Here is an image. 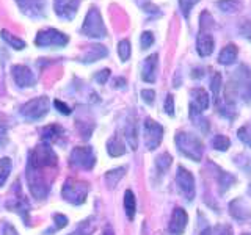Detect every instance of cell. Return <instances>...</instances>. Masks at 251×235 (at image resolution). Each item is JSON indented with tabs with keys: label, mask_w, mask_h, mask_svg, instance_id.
<instances>
[{
	"label": "cell",
	"mask_w": 251,
	"mask_h": 235,
	"mask_svg": "<svg viewBox=\"0 0 251 235\" xmlns=\"http://www.w3.org/2000/svg\"><path fill=\"white\" fill-rule=\"evenodd\" d=\"M200 0H179V8H180V13H182V16L185 19L190 18V11L192 8L198 3Z\"/></svg>",
	"instance_id": "35"
},
{
	"label": "cell",
	"mask_w": 251,
	"mask_h": 235,
	"mask_svg": "<svg viewBox=\"0 0 251 235\" xmlns=\"http://www.w3.org/2000/svg\"><path fill=\"white\" fill-rule=\"evenodd\" d=\"M69 43V38L55 28L41 30L35 38V44L38 47H65Z\"/></svg>",
	"instance_id": "9"
},
{
	"label": "cell",
	"mask_w": 251,
	"mask_h": 235,
	"mask_svg": "<svg viewBox=\"0 0 251 235\" xmlns=\"http://www.w3.org/2000/svg\"><path fill=\"white\" fill-rule=\"evenodd\" d=\"M165 113L168 116H175V97H173V94H168L167 100H165Z\"/></svg>",
	"instance_id": "41"
},
{
	"label": "cell",
	"mask_w": 251,
	"mask_h": 235,
	"mask_svg": "<svg viewBox=\"0 0 251 235\" xmlns=\"http://www.w3.org/2000/svg\"><path fill=\"white\" fill-rule=\"evenodd\" d=\"M187 223H188L187 212L180 207H176L175 210H173V215L170 219V226H168L170 234L171 235H182L185 227H187Z\"/></svg>",
	"instance_id": "15"
},
{
	"label": "cell",
	"mask_w": 251,
	"mask_h": 235,
	"mask_svg": "<svg viewBox=\"0 0 251 235\" xmlns=\"http://www.w3.org/2000/svg\"><path fill=\"white\" fill-rule=\"evenodd\" d=\"M163 138V127L151 118L145 119V144L149 151H154L160 146Z\"/></svg>",
	"instance_id": "10"
},
{
	"label": "cell",
	"mask_w": 251,
	"mask_h": 235,
	"mask_svg": "<svg viewBox=\"0 0 251 235\" xmlns=\"http://www.w3.org/2000/svg\"><path fill=\"white\" fill-rule=\"evenodd\" d=\"M218 6L223 11H235L239 6V2L237 0H222V2H218Z\"/></svg>",
	"instance_id": "38"
},
{
	"label": "cell",
	"mask_w": 251,
	"mask_h": 235,
	"mask_svg": "<svg viewBox=\"0 0 251 235\" xmlns=\"http://www.w3.org/2000/svg\"><path fill=\"white\" fill-rule=\"evenodd\" d=\"M19 10L28 18H43L46 11V0H16Z\"/></svg>",
	"instance_id": "14"
},
{
	"label": "cell",
	"mask_w": 251,
	"mask_h": 235,
	"mask_svg": "<svg viewBox=\"0 0 251 235\" xmlns=\"http://www.w3.org/2000/svg\"><path fill=\"white\" fill-rule=\"evenodd\" d=\"M27 166L36 168V169H46V168H57L58 166V157L49 143H39L33 147L28 154V163Z\"/></svg>",
	"instance_id": "3"
},
{
	"label": "cell",
	"mask_w": 251,
	"mask_h": 235,
	"mask_svg": "<svg viewBox=\"0 0 251 235\" xmlns=\"http://www.w3.org/2000/svg\"><path fill=\"white\" fill-rule=\"evenodd\" d=\"M235 182L234 176H231L229 172H222V176H220V185H222V191L227 190V188L231 187V184Z\"/></svg>",
	"instance_id": "37"
},
{
	"label": "cell",
	"mask_w": 251,
	"mask_h": 235,
	"mask_svg": "<svg viewBox=\"0 0 251 235\" xmlns=\"http://www.w3.org/2000/svg\"><path fill=\"white\" fill-rule=\"evenodd\" d=\"M229 213L239 221H247L251 218V209L243 199H234L229 204Z\"/></svg>",
	"instance_id": "18"
},
{
	"label": "cell",
	"mask_w": 251,
	"mask_h": 235,
	"mask_svg": "<svg viewBox=\"0 0 251 235\" xmlns=\"http://www.w3.org/2000/svg\"><path fill=\"white\" fill-rule=\"evenodd\" d=\"M107 55H108L107 47L100 46V44H91V46L86 47V50L83 52L80 61H83V63H93V61H98L100 58L107 57Z\"/></svg>",
	"instance_id": "19"
},
{
	"label": "cell",
	"mask_w": 251,
	"mask_h": 235,
	"mask_svg": "<svg viewBox=\"0 0 251 235\" xmlns=\"http://www.w3.org/2000/svg\"><path fill=\"white\" fill-rule=\"evenodd\" d=\"M43 133V140L44 143H53V141H58V138L63 135V129L57 124H52V125H47L46 129L41 130Z\"/></svg>",
	"instance_id": "24"
},
{
	"label": "cell",
	"mask_w": 251,
	"mask_h": 235,
	"mask_svg": "<svg viewBox=\"0 0 251 235\" xmlns=\"http://www.w3.org/2000/svg\"><path fill=\"white\" fill-rule=\"evenodd\" d=\"M192 102H190V116L201 115L204 110L209 107V96L202 88H193L190 91Z\"/></svg>",
	"instance_id": "16"
},
{
	"label": "cell",
	"mask_w": 251,
	"mask_h": 235,
	"mask_svg": "<svg viewBox=\"0 0 251 235\" xmlns=\"http://www.w3.org/2000/svg\"><path fill=\"white\" fill-rule=\"evenodd\" d=\"M47 169H57V168H46V169H36L27 166V184L31 194L36 199H44L50 191V187L53 182L55 172H44Z\"/></svg>",
	"instance_id": "1"
},
{
	"label": "cell",
	"mask_w": 251,
	"mask_h": 235,
	"mask_svg": "<svg viewBox=\"0 0 251 235\" xmlns=\"http://www.w3.org/2000/svg\"><path fill=\"white\" fill-rule=\"evenodd\" d=\"M118 55H120L121 61H127L130 58V43L129 39H123L118 44Z\"/></svg>",
	"instance_id": "33"
},
{
	"label": "cell",
	"mask_w": 251,
	"mask_h": 235,
	"mask_svg": "<svg viewBox=\"0 0 251 235\" xmlns=\"http://www.w3.org/2000/svg\"><path fill=\"white\" fill-rule=\"evenodd\" d=\"M82 33L88 38H98V39L107 36V28L104 25V21H102L98 8L91 6L88 13H86L82 25Z\"/></svg>",
	"instance_id": "6"
},
{
	"label": "cell",
	"mask_w": 251,
	"mask_h": 235,
	"mask_svg": "<svg viewBox=\"0 0 251 235\" xmlns=\"http://www.w3.org/2000/svg\"><path fill=\"white\" fill-rule=\"evenodd\" d=\"M11 75L16 85L21 86V88H28V86H35L36 83V77L31 72V69L24 66V65H14L11 68Z\"/></svg>",
	"instance_id": "13"
},
{
	"label": "cell",
	"mask_w": 251,
	"mask_h": 235,
	"mask_svg": "<svg viewBox=\"0 0 251 235\" xmlns=\"http://www.w3.org/2000/svg\"><path fill=\"white\" fill-rule=\"evenodd\" d=\"M237 47H235L234 44H227L223 47V50L220 52L218 55V63L220 65H232V63L235 61V58H237Z\"/></svg>",
	"instance_id": "22"
},
{
	"label": "cell",
	"mask_w": 251,
	"mask_h": 235,
	"mask_svg": "<svg viewBox=\"0 0 251 235\" xmlns=\"http://www.w3.org/2000/svg\"><path fill=\"white\" fill-rule=\"evenodd\" d=\"M243 235H251V234H243Z\"/></svg>",
	"instance_id": "49"
},
{
	"label": "cell",
	"mask_w": 251,
	"mask_h": 235,
	"mask_svg": "<svg viewBox=\"0 0 251 235\" xmlns=\"http://www.w3.org/2000/svg\"><path fill=\"white\" fill-rule=\"evenodd\" d=\"M53 105H55V108H57L61 115H71V112H73V110H71L63 100H58V99H57V100L53 102Z\"/></svg>",
	"instance_id": "44"
},
{
	"label": "cell",
	"mask_w": 251,
	"mask_h": 235,
	"mask_svg": "<svg viewBox=\"0 0 251 235\" xmlns=\"http://www.w3.org/2000/svg\"><path fill=\"white\" fill-rule=\"evenodd\" d=\"M124 172H126V168H116L113 171H110L105 174V180H107V184L110 188H115L116 184L120 182V179L124 176Z\"/></svg>",
	"instance_id": "29"
},
{
	"label": "cell",
	"mask_w": 251,
	"mask_h": 235,
	"mask_svg": "<svg viewBox=\"0 0 251 235\" xmlns=\"http://www.w3.org/2000/svg\"><path fill=\"white\" fill-rule=\"evenodd\" d=\"M140 44H141V49H149V47L154 44V35L151 31H143V33H141Z\"/></svg>",
	"instance_id": "36"
},
{
	"label": "cell",
	"mask_w": 251,
	"mask_h": 235,
	"mask_svg": "<svg viewBox=\"0 0 251 235\" xmlns=\"http://www.w3.org/2000/svg\"><path fill=\"white\" fill-rule=\"evenodd\" d=\"M102 235H115V234H113V231H112V227H107V229L104 231V234H102Z\"/></svg>",
	"instance_id": "47"
},
{
	"label": "cell",
	"mask_w": 251,
	"mask_h": 235,
	"mask_svg": "<svg viewBox=\"0 0 251 235\" xmlns=\"http://www.w3.org/2000/svg\"><path fill=\"white\" fill-rule=\"evenodd\" d=\"M80 0H53V10L58 18L65 21H73L77 14Z\"/></svg>",
	"instance_id": "12"
},
{
	"label": "cell",
	"mask_w": 251,
	"mask_h": 235,
	"mask_svg": "<svg viewBox=\"0 0 251 235\" xmlns=\"http://www.w3.org/2000/svg\"><path fill=\"white\" fill-rule=\"evenodd\" d=\"M8 209H13L14 212H18V213L24 218V221H25V224L28 226V212H30V207H28V202L22 198V196H19V198H16L14 201L8 202L6 204Z\"/></svg>",
	"instance_id": "21"
},
{
	"label": "cell",
	"mask_w": 251,
	"mask_h": 235,
	"mask_svg": "<svg viewBox=\"0 0 251 235\" xmlns=\"http://www.w3.org/2000/svg\"><path fill=\"white\" fill-rule=\"evenodd\" d=\"M73 235H90V234H86L85 232V229H83V227H80V229H78V231H75Z\"/></svg>",
	"instance_id": "46"
},
{
	"label": "cell",
	"mask_w": 251,
	"mask_h": 235,
	"mask_svg": "<svg viewBox=\"0 0 251 235\" xmlns=\"http://www.w3.org/2000/svg\"><path fill=\"white\" fill-rule=\"evenodd\" d=\"M69 163L80 169H91L96 163V155H94L93 147L90 146H77L71 151Z\"/></svg>",
	"instance_id": "8"
},
{
	"label": "cell",
	"mask_w": 251,
	"mask_h": 235,
	"mask_svg": "<svg viewBox=\"0 0 251 235\" xmlns=\"http://www.w3.org/2000/svg\"><path fill=\"white\" fill-rule=\"evenodd\" d=\"M107 152L112 155V157H120V155H124L126 154L124 143H123L121 138L118 137V135H113L112 138L108 140V143H107Z\"/></svg>",
	"instance_id": "23"
},
{
	"label": "cell",
	"mask_w": 251,
	"mask_h": 235,
	"mask_svg": "<svg viewBox=\"0 0 251 235\" xmlns=\"http://www.w3.org/2000/svg\"><path fill=\"white\" fill-rule=\"evenodd\" d=\"M214 46L215 41L212 35L206 33V31H201L198 39H196V50L201 55V57H209V55L214 52Z\"/></svg>",
	"instance_id": "20"
},
{
	"label": "cell",
	"mask_w": 251,
	"mask_h": 235,
	"mask_svg": "<svg viewBox=\"0 0 251 235\" xmlns=\"http://www.w3.org/2000/svg\"><path fill=\"white\" fill-rule=\"evenodd\" d=\"M210 235H232L231 226H217L212 229L210 227Z\"/></svg>",
	"instance_id": "40"
},
{
	"label": "cell",
	"mask_w": 251,
	"mask_h": 235,
	"mask_svg": "<svg viewBox=\"0 0 251 235\" xmlns=\"http://www.w3.org/2000/svg\"><path fill=\"white\" fill-rule=\"evenodd\" d=\"M126 138H127V141H129L130 149L135 151L137 144H138V141H137V124L135 122L129 121L127 127H126Z\"/></svg>",
	"instance_id": "28"
},
{
	"label": "cell",
	"mask_w": 251,
	"mask_h": 235,
	"mask_svg": "<svg viewBox=\"0 0 251 235\" xmlns=\"http://www.w3.org/2000/svg\"><path fill=\"white\" fill-rule=\"evenodd\" d=\"M212 146H214V149H217V151H227L231 146V140L225 135H215L214 140H212Z\"/></svg>",
	"instance_id": "31"
},
{
	"label": "cell",
	"mask_w": 251,
	"mask_h": 235,
	"mask_svg": "<svg viewBox=\"0 0 251 235\" xmlns=\"http://www.w3.org/2000/svg\"><path fill=\"white\" fill-rule=\"evenodd\" d=\"M110 72H112L110 69H102V70H99V72H96V75H94V80H96L99 85H105L107 80H108V77H110Z\"/></svg>",
	"instance_id": "39"
},
{
	"label": "cell",
	"mask_w": 251,
	"mask_h": 235,
	"mask_svg": "<svg viewBox=\"0 0 251 235\" xmlns=\"http://www.w3.org/2000/svg\"><path fill=\"white\" fill-rule=\"evenodd\" d=\"M200 235H210V227H207V229H204Z\"/></svg>",
	"instance_id": "48"
},
{
	"label": "cell",
	"mask_w": 251,
	"mask_h": 235,
	"mask_svg": "<svg viewBox=\"0 0 251 235\" xmlns=\"http://www.w3.org/2000/svg\"><path fill=\"white\" fill-rule=\"evenodd\" d=\"M124 85H126V80H124V78H120V77L115 78V86H116V88H120V86H124Z\"/></svg>",
	"instance_id": "45"
},
{
	"label": "cell",
	"mask_w": 251,
	"mask_h": 235,
	"mask_svg": "<svg viewBox=\"0 0 251 235\" xmlns=\"http://www.w3.org/2000/svg\"><path fill=\"white\" fill-rule=\"evenodd\" d=\"M0 35H2V39H3V41H5L6 44H10V47H13V49H16V50L25 49V41H22L21 38H16L14 35L10 33V31L2 30V31H0Z\"/></svg>",
	"instance_id": "26"
},
{
	"label": "cell",
	"mask_w": 251,
	"mask_h": 235,
	"mask_svg": "<svg viewBox=\"0 0 251 235\" xmlns=\"http://www.w3.org/2000/svg\"><path fill=\"white\" fill-rule=\"evenodd\" d=\"M141 97L146 102L148 105H152L154 104V99H155V93L152 90H143L141 91Z\"/></svg>",
	"instance_id": "43"
},
{
	"label": "cell",
	"mask_w": 251,
	"mask_h": 235,
	"mask_svg": "<svg viewBox=\"0 0 251 235\" xmlns=\"http://www.w3.org/2000/svg\"><path fill=\"white\" fill-rule=\"evenodd\" d=\"M88 184L83 182V180L78 179H68L65 185H63L61 196L65 198L68 202L74 204V206H80L85 202L86 196H88Z\"/></svg>",
	"instance_id": "5"
},
{
	"label": "cell",
	"mask_w": 251,
	"mask_h": 235,
	"mask_svg": "<svg viewBox=\"0 0 251 235\" xmlns=\"http://www.w3.org/2000/svg\"><path fill=\"white\" fill-rule=\"evenodd\" d=\"M175 141H176L179 152L184 154L187 159H190L193 162H200L202 159L204 146L201 143V140L196 135H193V133L177 132Z\"/></svg>",
	"instance_id": "4"
},
{
	"label": "cell",
	"mask_w": 251,
	"mask_h": 235,
	"mask_svg": "<svg viewBox=\"0 0 251 235\" xmlns=\"http://www.w3.org/2000/svg\"><path fill=\"white\" fill-rule=\"evenodd\" d=\"M176 184L179 187L180 193L184 194V198L187 201H193L195 198V177L188 169L184 166H179L176 172Z\"/></svg>",
	"instance_id": "11"
},
{
	"label": "cell",
	"mask_w": 251,
	"mask_h": 235,
	"mask_svg": "<svg viewBox=\"0 0 251 235\" xmlns=\"http://www.w3.org/2000/svg\"><path fill=\"white\" fill-rule=\"evenodd\" d=\"M124 210L126 215L129 219H133L135 216V210H137V201H135V194L132 190H126L124 193Z\"/></svg>",
	"instance_id": "25"
},
{
	"label": "cell",
	"mask_w": 251,
	"mask_h": 235,
	"mask_svg": "<svg viewBox=\"0 0 251 235\" xmlns=\"http://www.w3.org/2000/svg\"><path fill=\"white\" fill-rule=\"evenodd\" d=\"M237 96L247 104H251V69L247 65H240L234 70L229 86H227V96Z\"/></svg>",
	"instance_id": "2"
},
{
	"label": "cell",
	"mask_w": 251,
	"mask_h": 235,
	"mask_svg": "<svg viewBox=\"0 0 251 235\" xmlns=\"http://www.w3.org/2000/svg\"><path fill=\"white\" fill-rule=\"evenodd\" d=\"M157 66H159V55H149L143 63V68H141V78L148 83H154L157 77Z\"/></svg>",
	"instance_id": "17"
},
{
	"label": "cell",
	"mask_w": 251,
	"mask_h": 235,
	"mask_svg": "<svg viewBox=\"0 0 251 235\" xmlns=\"http://www.w3.org/2000/svg\"><path fill=\"white\" fill-rule=\"evenodd\" d=\"M11 168H13L11 159H8V157H3V159L0 160V187H3L5 182H6V179L10 177Z\"/></svg>",
	"instance_id": "27"
},
{
	"label": "cell",
	"mask_w": 251,
	"mask_h": 235,
	"mask_svg": "<svg viewBox=\"0 0 251 235\" xmlns=\"http://www.w3.org/2000/svg\"><path fill=\"white\" fill-rule=\"evenodd\" d=\"M237 137L242 140V143H245L248 147H251V124H245L237 130Z\"/></svg>",
	"instance_id": "34"
},
{
	"label": "cell",
	"mask_w": 251,
	"mask_h": 235,
	"mask_svg": "<svg viewBox=\"0 0 251 235\" xmlns=\"http://www.w3.org/2000/svg\"><path fill=\"white\" fill-rule=\"evenodd\" d=\"M53 221H55V229H63V227H66V224H68V218L61 213H55Z\"/></svg>",
	"instance_id": "42"
},
{
	"label": "cell",
	"mask_w": 251,
	"mask_h": 235,
	"mask_svg": "<svg viewBox=\"0 0 251 235\" xmlns=\"http://www.w3.org/2000/svg\"><path fill=\"white\" fill-rule=\"evenodd\" d=\"M171 162H173V159H171V155L168 152H163L155 159V164H157V168H159L160 172L167 171L171 166Z\"/></svg>",
	"instance_id": "32"
},
{
	"label": "cell",
	"mask_w": 251,
	"mask_h": 235,
	"mask_svg": "<svg viewBox=\"0 0 251 235\" xmlns=\"http://www.w3.org/2000/svg\"><path fill=\"white\" fill-rule=\"evenodd\" d=\"M210 90H212V94H214L215 104H218V100H220V90H222V74H220V72H215L214 77H212Z\"/></svg>",
	"instance_id": "30"
},
{
	"label": "cell",
	"mask_w": 251,
	"mask_h": 235,
	"mask_svg": "<svg viewBox=\"0 0 251 235\" xmlns=\"http://www.w3.org/2000/svg\"><path fill=\"white\" fill-rule=\"evenodd\" d=\"M19 112L24 118H27L30 121L41 119V118H44L47 115V112H49V99L46 96L35 97V99L28 100L27 104H24Z\"/></svg>",
	"instance_id": "7"
}]
</instances>
